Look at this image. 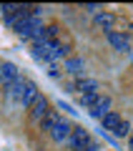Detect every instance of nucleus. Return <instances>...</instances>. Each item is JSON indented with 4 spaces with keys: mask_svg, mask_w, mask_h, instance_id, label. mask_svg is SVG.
I'll use <instances>...</instances> for the list:
<instances>
[{
    "mask_svg": "<svg viewBox=\"0 0 133 151\" xmlns=\"http://www.w3.org/2000/svg\"><path fill=\"white\" fill-rule=\"evenodd\" d=\"M48 111H50V103H48V98L43 96V93H38V96L28 103V116H30L33 121H38V124L45 119V113H48Z\"/></svg>",
    "mask_w": 133,
    "mask_h": 151,
    "instance_id": "3",
    "label": "nucleus"
},
{
    "mask_svg": "<svg viewBox=\"0 0 133 151\" xmlns=\"http://www.w3.org/2000/svg\"><path fill=\"white\" fill-rule=\"evenodd\" d=\"M121 121H123V119H121V113H118V111H111V113H106V116L101 119V126H103L106 131H116Z\"/></svg>",
    "mask_w": 133,
    "mask_h": 151,
    "instance_id": "10",
    "label": "nucleus"
},
{
    "mask_svg": "<svg viewBox=\"0 0 133 151\" xmlns=\"http://www.w3.org/2000/svg\"><path fill=\"white\" fill-rule=\"evenodd\" d=\"M128 149L133 151V136H131V139H128Z\"/></svg>",
    "mask_w": 133,
    "mask_h": 151,
    "instance_id": "17",
    "label": "nucleus"
},
{
    "mask_svg": "<svg viewBox=\"0 0 133 151\" xmlns=\"http://www.w3.org/2000/svg\"><path fill=\"white\" fill-rule=\"evenodd\" d=\"M75 91H80V96H85V93H98V81L80 76L78 81H75Z\"/></svg>",
    "mask_w": 133,
    "mask_h": 151,
    "instance_id": "8",
    "label": "nucleus"
},
{
    "mask_svg": "<svg viewBox=\"0 0 133 151\" xmlns=\"http://www.w3.org/2000/svg\"><path fill=\"white\" fill-rule=\"evenodd\" d=\"M113 134H116V136H118V139H126V136H128V134H131V121H126V119H123V121H121V124H118V129H116V131H113Z\"/></svg>",
    "mask_w": 133,
    "mask_h": 151,
    "instance_id": "13",
    "label": "nucleus"
},
{
    "mask_svg": "<svg viewBox=\"0 0 133 151\" xmlns=\"http://www.w3.org/2000/svg\"><path fill=\"white\" fill-rule=\"evenodd\" d=\"M58 121H60V113H58V111H53V108H50V111L45 113V119L40 121V129H43V131H48V134H50V129H53V126L58 124Z\"/></svg>",
    "mask_w": 133,
    "mask_h": 151,
    "instance_id": "11",
    "label": "nucleus"
},
{
    "mask_svg": "<svg viewBox=\"0 0 133 151\" xmlns=\"http://www.w3.org/2000/svg\"><path fill=\"white\" fill-rule=\"evenodd\" d=\"M48 76H50V78H58V76H60V68H58L55 63H50V65H48Z\"/></svg>",
    "mask_w": 133,
    "mask_h": 151,
    "instance_id": "15",
    "label": "nucleus"
},
{
    "mask_svg": "<svg viewBox=\"0 0 133 151\" xmlns=\"http://www.w3.org/2000/svg\"><path fill=\"white\" fill-rule=\"evenodd\" d=\"M96 23H98V25H101L106 33L116 30V18H113L111 13H103V10H98V13H96Z\"/></svg>",
    "mask_w": 133,
    "mask_h": 151,
    "instance_id": "9",
    "label": "nucleus"
},
{
    "mask_svg": "<svg viewBox=\"0 0 133 151\" xmlns=\"http://www.w3.org/2000/svg\"><path fill=\"white\" fill-rule=\"evenodd\" d=\"M38 93H40V91H38V86L33 81H28V78H20L18 83H13V86L8 88V96H10L15 103L25 106V108H28V103H30Z\"/></svg>",
    "mask_w": 133,
    "mask_h": 151,
    "instance_id": "1",
    "label": "nucleus"
},
{
    "mask_svg": "<svg viewBox=\"0 0 133 151\" xmlns=\"http://www.w3.org/2000/svg\"><path fill=\"white\" fill-rule=\"evenodd\" d=\"M20 81V68H18L15 63H10V60H5V63H0V83L5 88H10L13 83Z\"/></svg>",
    "mask_w": 133,
    "mask_h": 151,
    "instance_id": "4",
    "label": "nucleus"
},
{
    "mask_svg": "<svg viewBox=\"0 0 133 151\" xmlns=\"http://www.w3.org/2000/svg\"><path fill=\"white\" fill-rule=\"evenodd\" d=\"M58 106H60V108H63V111H68V113H70V116H75V113H78V111H73V108H70V106H68V103H63V101H60V103H58Z\"/></svg>",
    "mask_w": 133,
    "mask_h": 151,
    "instance_id": "16",
    "label": "nucleus"
},
{
    "mask_svg": "<svg viewBox=\"0 0 133 151\" xmlns=\"http://www.w3.org/2000/svg\"><path fill=\"white\" fill-rule=\"evenodd\" d=\"M70 131H73V126H70V121H65V119H60L58 124L50 129V139L55 141V144H60V141H68V136H70Z\"/></svg>",
    "mask_w": 133,
    "mask_h": 151,
    "instance_id": "6",
    "label": "nucleus"
},
{
    "mask_svg": "<svg viewBox=\"0 0 133 151\" xmlns=\"http://www.w3.org/2000/svg\"><path fill=\"white\" fill-rule=\"evenodd\" d=\"M106 38H108V43H111L113 48L118 50V53H128V50H131V40H128L126 33H121V30H111V33H106Z\"/></svg>",
    "mask_w": 133,
    "mask_h": 151,
    "instance_id": "5",
    "label": "nucleus"
},
{
    "mask_svg": "<svg viewBox=\"0 0 133 151\" xmlns=\"http://www.w3.org/2000/svg\"><path fill=\"white\" fill-rule=\"evenodd\" d=\"M98 98H101V93H85V96H80V103H83L85 108H91Z\"/></svg>",
    "mask_w": 133,
    "mask_h": 151,
    "instance_id": "14",
    "label": "nucleus"
},
{
    "mask_svg": "<svg viewBox=\"0 0 133 151\" xmlns=\"http://www.w3.org/2000/svg\"><path fill=\"white\" fill-rule=\"evenodd\" d=\"M88 113H91V119H98V121H101L106 113H111V98H108V96H101L91 108H88Z\"/></svg>",
    "mask_w": 133,
    "mask_h": 151,
    "instance_id": "7",
    "label": "nucleus"
},
{
    "mask_svg": "<svg viewBox=\"0 0 133 151\" xmlns=\"http://www.w3.org/2000/svg\"><path fill=\"white\" fill-rule=\"evenodd\" d=\"M131 60H133V55H131Z\"/></svg>",
    "mask_w": 133,
    "mask_h": 151,
    "instance_id": "18",
    "label": "nucleus"
},
{
    "mask_svg": "<svg viewBox=\"0 0 133 151\" xmlns=\"http://www.w3.org/2000/svg\"><path fill=\"white\" fill-rule=\"evenodd\" d=\"M65 70L70 76H78L80 78V73H83V60L80 58H65Z\"/></svg>",
    "mask_w": 133,
    "mask_h": 151,
    "instance_id": "12",
    "label": "nucleus"
},
{
    "mask_svg": "<svg viewBox=\"0 0 133 151\" xmlns=\"http://www.w3.org/2000/svg\"><path fill=\"white\" fill-rule=\"evenodd\" d=\"M68 146L73 151H88L91 146H96V141H93V136H91L88 129L73 126V131H70V136H68Z\"/></svg>",
    "mask_w": 133,
    "mask_h": 151,
    "instance_id": "2",
    "label": "nucleus"
}]
</instances>
